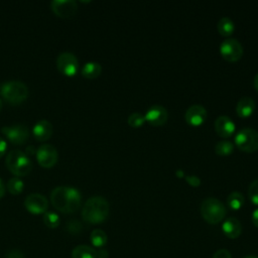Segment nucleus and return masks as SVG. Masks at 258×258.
Wrapping results in <instances>:
<instances>
[{
  "instance_id": "f257e3e1",
  "label": "nucleus",
  "mask_w": 258,
  "mask_h": 258,
  "mask_svg": "<svg viewBox=\"0 0 258 258\" xmlns=\"http://www.w3.org/2000/svg\"><path fill=\"white\" fill-rule=\"evenodd\" d=\"M81 192L72 186L59 185L52 189L50 194V202L52 206L59 212L71 214L76 212L81 206Z\"/></svg>"
},
{
  "instance_id": "f03ea898",
  "label": "nucleus",
  "mask_w": 258,
  "mask_h": 258,
  "mask_svg": "<svg viewBox=\"0 0 258 258\" xmlns=\"http://www.w3.org/2000/svg\"><path fill=\"white\" fill-rule=\"evenodd\" d=\"M109 215V203L100 196H95L87 200L82 209V218L90 224H100Z\"/></svg>"
},
{
  "instance_id": "7ed1b4c3",
  "label": "nucleus",
  "mask_w": 258,
  "mask_h": 258,
  "mask_svg": "<svg viewBox=\"0 0 258 258\" xmlns=\"http://www.w3.org/2000/svg\"><path fill=\"white\" fill-rule=\"evenodd\" d=\"M6 166L15 176H25L32 169L30 158L21 150H10L6 155Z\"/></svg>"
},
{
  "instance_id": "20e7f679",
  "label": "nucleus",
  "mask_w": 258,
  "mask_h": 258,
  "mask_svg": "<svg viewBox=\"0 0 258 258\" xmlns=\"http://www.w3.org/2000/svg\"><path fill=\"white\" fill-rule=\"evenodd\" d=\"M0 94L9 104L19 105L28 97V88L20 81H9L0 87Z\"/></svg>"
},
{
  "instance_id": "39448f33",
  "label": "nucleus",
  "mask_w": 258,
  "mask_h": 258,
  "mask_svg": "<svg viewBox=\"0 0 258 258\" xmlns=\"http://www.w3.org/2000/svg\"><path fill=\"white\" fill-rule=\"evenodd\" d=\"M201 214L209 224H218L226 216L225 205L216 198H207L201 204Z\"/></svg>"
},
{
  "instance_id": "423d86ee",
  "label": "nucleus",
  "mask_w": 258,
  "mask_h": 258,
  "mask_svg": "<svg viewBox=\"0 0 258 258\" xmlns=\"http://www.w3.org/2000/svg\"><path fill=\"white\" fill-rule=\"evenodd\" d=\"M235 143L241 150L253 152L258 149V132L249 127L242 128L235 136Z\"/></svg>"
},
{
  "instance_id": "0eeeda50",
  "label": "nucleus",
  "mask_w": 258,
  "mask_h": 258,
  "mask_svg": "<svg viewBox=\"0 0 258 258\" xmlns=\"http://www.w3.org/2000/svg\"><path fill=\"white\" fill-rule=\"evenodd\" d=\"M56 68L64 76H75L79 71V61L76 55L69 51H63L56 57Z\"/></svg>"
},
{
  "instance_id": "6e6552de",
  "label": "nucleus",
  "mask_w": 258,
  "mask_h": 258,
  "mask_svg": "<svg viewBox=\"0 0 258 258\" xmlns=\"http://www.w3.org/2000/svg\"><path fill=\"white\" fill-rule=\"evenodd\" d=\"M220 53L228 61H237L243 55V46L235 38H226L220 44Z\"/></svg>"
},
{
  "instance_id": "1a4fd4ad",
  "label": "nucleus",
  "mask_w": 258,
  "mask_h": 258,
  "mask_svg": "<svg viewBox=\"0 0 258 258\" xmlns=\"http://www.w3.org/2000/svg\"><path fill=\"white\" fill-rule=\"evenodd\" d=\"M2 133L7 137V139L15 145H21L29 137V129L26 125L16 124L12 126H3L1 129Z\"/></svg>"
},
{
  "instance_id": "9d476101",
  "label": "nucleus",
  "mask_w": 258,
  "mask_h": 258,
  "mask_svg": "<svg viewBox=\"0 0 258 258\" xmlns=\"http://www.w3.org/2000/svg\"><path fill=\"white\" fill-rule=\"evenodd\" d=\"M57 150L51 144H42L36 150V159L38 164L44 168L52 167L57 161Z\"/></svg>"
},
{
  "instance_id": "9b49d317",
  "label": "nucleus",
  "mask_w": 258,
  "mask_h": 258,
  "mask_svg": "<svg viewBox=\"0 0 258 258\" xmlns=\"http://www.w3.org/2000/svg\"><path fill=\"white\" fill-rule=\"evenodd\" d=\"M24 207L29 213L33 215L44 214L48 207V201L43 195L33 192L25 198Z\"/></svg>"
},
{
  "instance_id": "f8f14e48",
  "label": "nucleus",
  "mask_w": 258,
  "mask_h": 258,
  "mask_svg": "<svg viewBox=\"0 0 258 258\" xmlns=\"http://www.w3.org/2000/svg\"><path fill=\"white\" fill-rule=\"evenodd\" d=\"M50 7L54 14L61 18H71L78 10V4L75 0H52Z\"/></svg>"
},
{
  "instance_id": "ddd939ff",
  "label": "nucleus",
  "mask_w": 258,
  "mask_h": 258,
  "mask_svg": "<svg viewBox=\"0 0 258 258\" xmlns=\"http://www.w3.org/2000/svg\"><path fill=\"white\" fill-rule=\"evenodd\" d=\"M145 120L153 126L163 125L168 118L167 110L161 105H152L145 113Z\"/></svg>"
},
{
  "instance_id": "4468645a",
  "label": "nucleus",
  "mask_w": 258,
  "mask_h": 258,
  "mask_svg": "<svg viewBox=\"0 0 258 258\" xmlns=\"http://www.w3.org/2000/svg\"><path fill=\"white\" fill-rule=\"evenodd\" d=\"M184 117H185V121L188 124L192 126H199L207 118V110L204 106L195 104L187 108V110L185 111Z\"/></svg>"
},
{
  "instance_id": "2eb2a0df",
  "label": "nucleus",
  "mask_w": 258,
  "mask_h": 258,
  "mask_svg": "<svg viewBox=\"0 0 258 258\" xmlns=\"http://www.w3.org/2000/svg\"><path fill=\"white\" fill-rule=\"evenodd\" d=\"M214 126H215L216 132L221 137H225V138L230 137L234 133L235 128H236L234 121L230 117H228L226 115L219 116L216 119Z\"/></svg>"
},
{
  "instance_id": "dca6fc26",
  "label": "nucleus",
  "mask_w": 258,
  "mask_h": 258,
  "mask_svg": "<svg viewBox=\"0 0 258 258\" xmlns=\"http://www.w3.org/2000/svg\"><path fill=\"white\" fill-rule=\"evenodd\" d=\"M52 132H53L52 125L46 119L38 120L32 128V134L34 138L38 141H45L49 139L52 135Z\"/></svg>"
},
{
  "instance_id": "f3484780",
  "label": "nucleus",
  "mask_w": 258,
  "mask_h": 258,
  "mask_svg": "<svg viewBox=\"0 0 258 258\" xmlns=\"http://www.w3.org/2000/svg\"><path fill=\"white\" fill-rule=\"evenodd\" d=\"M222 230L228 238L236 239L242 233V225L238 219L230 217L224 221L222 225Z\"/></svg>"
},
{
  "instance_id": "a211bd4d",
  "label": "nucleus",
  "mask_w": 258,
  "mask_h": 258,
  "mask_svg": "<svg viewBox=\"0 0 258 258\" xmlns=\"http://www.w3.org/2000/svg\"><path fill=\"white\" fill-rule=\"evenodd\" d=\"M254 110L255 101L251 97H242L236 105V112L241 118L249 117Z\"/></svg>"
},
{
  "instance_id": "6ab92c4d",
  "label": "nucleus",
  "mask_w": 258,
  "mask_h": 258,
  "mask_svg": "<svg viewBox=\"0 0 258 258\" xmlns=\"http://www.w3.org/2000/svg\"><path fill=\"white\" fill-rule=\"evenodd\" d=\"M101 72H102V67L97 61H88L83 66L81 70L83 77L87 79H96L101 75Z\"/></svg>"
},
{
  "instance_id": "aec40b11",
  "label": "nucleus",
  "mask_w": 258,
  "mask_h": 258,
  "mask_svg": "<svg viewBox=\"0 0 258 258\" xmlns=\"http://www.w3.org/2000/svg\"><path fill=\"white\" fill-rule=\"evenodd\" d=\"M72 258H97L96 250L88 245H78L72 251Z\"/></svg>"
},
{
  "instance_id": "412c9836",
  "label": "nucleus",
  "mask_w": 258,
  "mask_h": 258,
  "mask_svg": "<svg viewBox=\"0 0 258 258\" xmlns=\"http://www.w3.org/2000/svg\"><path fill=\"white\" fill-rule=\"evenodd\" d=\"M217 27H218L220 34H222L224 36L231 35L233 33V31L235 30V24H234L233 20L228 16H224V17L220 18Z\"/></svg>"
},
{
  "instance_id": "4be33fe9",
  "label": "nucleus",
  "mask_w": 258,
  "mask_h": 258,
  "mask_svg": "<svg viewBox=\"0 0 258 258\" xmlns=\"http://www.w3.org/2000/svg\"><path fill=\"white\" fill-rule=\"evenodd\" d=\"M227 202L229 207L232 210H240L242 208V206L244 205V196L240 192V191H232L228 198H227Z\"/></svg>"
},
{
  "instance_id": "5701e85b",
  "label": "nucleus",
  "mask_w": 258,
  "mask_h": 258,
  "mask_svg": "<svg viewBox=\"0 0 258 258\" xmlns=\"http://www.w3.org/2000/svg\"><path fill=\"white\" fill-rule=\"evenodd\" d=\"M91 242L92 244L97 248H102L107 243V235L106 233L101 229H95L91 233Z\"/></svg>"
},
{
  "instance_id": "b1692460",
  "label": "nucleus",
  "mask_w": 258,
  "mask_h": 258,
  "mask_svg": "<svg viewBox=\"0 0 258 258\" xmlns=\"http://www.w3.org/2000/svg\"><path fill=\"white\" fill-rule=\"evenodd\" d=\"M234 145L231 141L222 140L215 145V152L218 155H229L233 152Z\"/></svg>"
},
{
  "instance_id": "393cba45",
  "label": "nucleus",
  "mask_w": 258,
  "mask_h": 258,
  "mask_svg": "<svg viewBox=\"0 0 258 258\" xmlns=\"http://www.w3.org/2000/svg\"><path fill=\"white\" fill-rule=\"evenodd\" d=\"M23 187H24V183L20 177L14 176L8 180L7 188L9 192L12 195H19L23 190Z\"/></svg>"
},
{
  "instance_id": "a878e982",
  "label": "nucleus",
  "mask_w": 258,
  "mask_h": 258,
  "mask_svg": "<svg viewBox=\"0 0 258 258\" xmlns=\"http://www.w3.org/2000/svg\"><path fill=\"white\" fill-rule=\"evenodd\" d=\"M43 223L49 229H55L59 225V217L53 212H45L43 214Z\"/></svg>"
},
{
  "instance_id": "bb28decb",
  "label": "nucleus",
  "mask_w": 258,
  "mask_h": 258,
  "mask_svg": "<svg viewBox=\"0 0 258 258\" xmlns=\"http://www.w3.org/2000/svg\"><path fill=\"white\" fill-rule=\"evenodd\" d=\"M145 116L139 112H134V113H131L128 117V124L131 126V127H134V128H137V127H140L141 125H143V123L145 122Z\"/></svg>"
},
{
  "instance_id": "cd10ccee",
  "label": "nucleus",
  "mask_w": 258,
  "mask_h": 258,
  "mask_svg": "<svg viewBox=\"0 0 258 258\" xmlns=\"http://www.w3.org/2000/svg\"><path fill=\"white\" fill-rule=\"evenodd\" d=\"M248 195L251 202L255 205H258V178L250 183L248 188Z\"/></svg>"
},
{
  "instance_id": "c85d7f7f",
  "label": "nucleus",
  "mask_w": 258,
  "mask_h": 258,
  "mask_svg": "<svg viewBox=\"0 0 258 258\" xmlns=\"http://www.w3.org/2000/svg\"><path fill=\"white\" fill-rule=\"evenodd\" d=\"M67 231L71 234H78L82 231V224L77 220H71L67 223Z\"/></svg>"
},
{
  "instance_id": "c756f323",
  "label": "nucleus",
  "mask_w": 258,
  "mask_h": 258,
  "mask_svg": "<svg viewBox=\"0 0 258 258\" xmlns=\"http://www.w3.org/2000/svg\"><path fill=\"white\" fill-rule=\"evenodd\" d=\"M5 258H25V255L18 249H11L5 254Z\"/></svg>"
},
{
  "instance_id": "7c9ffc66",
  "label": "nucleus",
  "mask_w": 258,
  "mask_h": 258,
  "mask_svg": "<svg viewBox=\"0 0 258 258\" xmlns=\"http://www.w3.org/2000/svg\"><path fill=\"white\" fill-rule=\"evenodd\" d=\"M185 179L192 186H199L201 184V178L198 175H194V174L186 175Z\"/></svg>"
},
{
  "instance_id": "2f4dec72",
  "label": "nucleus",
  "mask_w": 258,
  "mask_h": 258,
  "mask_svg": "<svg viewBox=\"0 0 258 258\" xmlns=\"http://www.w3.org/2000/svg\"><path fill=\"white\" fill-rule=\"evenodd\" d=\"M213 258H232L231 253L226 249H220L213 255Z\"/></svg>"
},
{
  "instance_id": "473e14b6",
  "label": "nucleus",
  "mask_w": 258,
  "mask_h": 258,
  "mask_svg": "<svg viewBox=\"0 0 258 258\" xmlns=\"http://www.w3.org/2000/svg\"><path fill=\"white\" fill-rule=\"evenodd\" d=\"M96 256H97V258H108L109 253L107 250L101 248L99 250H96Z\"/></svg>"
},
{
  "instance_id": "72a5a7b5",
  "label": "nucleus",
  "mask_w": 258,
  "mask_h": 258,
  "mask_svg": "<svg viewBox=\"0 0 258 258\" xmlns=\"http://www.w3.org/2000/svg\"><path fill=\"white\" fill-rule=\"evenodd\" d=\"M6 149H7L6 141L0 137V157L6 152Z\"/></svg>"
},
{
  "instance_id": "f704fd0d",
  "label": "nucleus",
  "mask_w": 258,
  "mask_h": 258,
  "mask_svg": "<svg viewBox=\"0 0 258 258\" xmlns=\"http://www.w3.org/2000/svg\"><path fill=\"white\" fill-rule=\"evenodd\" d=\"M252 222L258 228V208L252 213Z\"/></svg>"
},
{
  "instance_id": "c9c22d12",
  "label": "nucleus",
  "mask_w": 258,
  "mask_h": 258,
  "mask_svg": "<svg viewBox=\"0 0 258 258\" xmlns=\"http://www.w3.org/2000/svg\"><path fill=\"white\" fill-rule=\"evenodd\" d=\"M36 153V151L34 150V148L32 146H27L26 149H25V154L26 155H31V154H34Z\"/></svg>"
},
{
  "instance_id": "e433bc0d",
  "label": "nucleus",
  "mask_w": 258,
  "mask_h": 258,
  "mask_svg": "<svg viewBox=\"0 0 258 258\" xmlns=\"http://www.w3.org/2000/svg\"><path fill=\"white\" fill-rule=\"evenodd\" d=\"M4 194H5V186L2 182V180L0 179V198H2L4 196Z\"/></svg>"
},
{
  "instance_id": "4c0bfd02",
  "label": "nucleus",
  "mask_w": 258,
  "mask_h": 258,
  "mask_svg": "<svg viewBox=\"0 0 258 258\" xmlns=\"http://www.w3.org/2000/svg\"><path fill=\"white\" fill-rule=\"evenodd\" d=\"M253 85L255 87V89L258 91V73L255 75L254 77V81H253Z\"/></svg>"
},
{
  "instance_id": "58836bf2",
  "label": "nucleus",
  "mask_w": 258,
  "mask_h": 258,
  "mask_svg": "<svg viewBox=\"0 0 258 258\" xmlns=\"http://www.w3.org/2000/svg\"><path fill=\"white\" fill-rule=\"evenodd\" d=\"M176 174L179 175V176H181V175H183L184 173H183V171H182L181 169H178V170H176Z\"/></svg>"
},
{
  "instance_id": "ea45409f",
  "label": "nucleus",
  "mask_w": 258,
  "mask_h": 258,
  "mask_svg": "<svg viewBox=\"0 0 258 258\" xmlns=\"http://www.w3.org/2000/svg\"><path fill=\"white\" fill-rule=\"evenodd\" d=\"M245 258H258L257 256H253V255H250V256H247V257H245Z\"/></svg>"
},
{
  "instance_id": "a19ab883",
  "label": "nucleus",
  "mask_w": 258,
  "mask_h": 258,
  "mask_svg": "<svg viewBox=\"0 0 258 258\" xmlns=\"http://www.w3.org/2000/svg\"><path fill=\"white\" fill-rule=\"evenodd\" d=\"M1 109H2V101L0 100V111H1Z\"/></svg>"
}]
</instances>
